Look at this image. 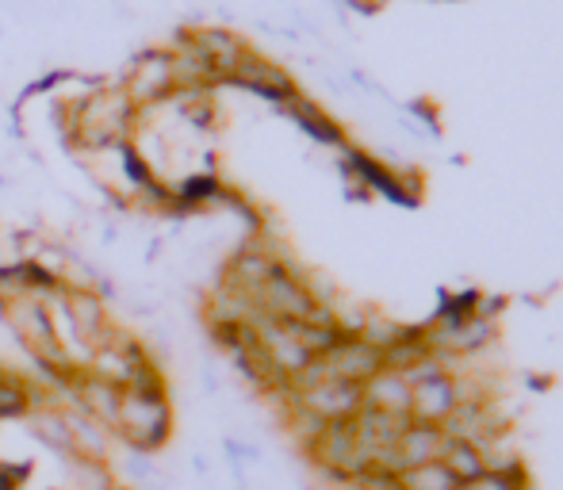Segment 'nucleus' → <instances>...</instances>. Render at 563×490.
<instances>
[{
  "label": "nucleus",
  "instance_id": "1",
  "mask_svg": "<svg viewBox=\"0 0 563 490\" xmlns=\"http://www.w3.org/2000/svg\"><path fill=\"white\" fill-rule=\"evenodd\" d=\"M112 433L139 456H154L157 448H165V441L173 437L169 391H123Z\"/></svg>",
  "mask_w": 563,
  "mask_h": 490
},
{
  "label": "nucleus",
  "instance_id": "2",
  "mask_svg": "<svg viewBox=\"0 0 563 490\" xmlns=\"http://www.w3.org/2000/svg\"><path fill=\"white\" fill-rule=\"evenodd\" d=\"M303 453H307V460L314 464V471L341 490H349L356 471L368 468V456H364V445L356 441L353 422L322 425V433L303 448Z\"/></svg>",
  "mask_w": 563,
  "mask_h": 490
},
{
  "label": "nucleus",
  "instance_id": "3",
  "mask_svg": "<svg viewBox=\"0 0 563 490\" xmlns=\"http://www.w3.org/2000/svg\"><path fill=\"white\" fill-rule=\"evenodd\" d=\"M253 307H257L261 319L307 322V319H314V311H319L322 303L314 299V291L307 288L291 268L276 265V272L268 276V280L257 288V296H253Z\"/></svg>",
  "mask_w": 563,
  "mask_h": 490
},
{
  "label": "nucleus",
  "instance_id": "4",
  "mask_svg": "<svg viewBox=\"0 0 563 490\" xmlns=\"http://www.w3.org/2000/svg\"><path fill=\"white\" fill-rule=\"evenodd\" d=\"M58 303L66 307V319H69V330H74L77 349H85V360H89V353L115 334V330L108 326L104 303H100L97 291H89V288H62Z\"/></svg>",
  "mask_w": 563,
  "mask_h": 490
},
{
  "label": "nucleus",
  "instance_id": "5",
  "mask_svg": "<svg viewBox=\"0 0 563 490\" xmlns=\"http://www.w3.org/2000/svg\"><path fill=\"white\" fill-rule=\"evenodd\" d=\"M327 379H345V383H368L376 371H384V353L368 345L364 337L345 334L330 353L314 357Z\"/></svg>",
  "mask_w": 563,
  "mask_h": 490
},
{
  "label": "nucleus",
  "instance_id": "6",
  "mask_svg": "<svg viewBox=\"0 0 563 490\" xmlns=\"http://www.w3.org/2000/svg\"><path fill=\"white\" fill-rule=\"evenodd\" d=\"M123 92L134 108H150V104H157V100H169L173 92H177V81H173V54H142L131 74H126Z\"/></svg>",
  "mask_w": 563,
  "mask_h": 490
},
{
  "label": "nucleus",
  "instance_id": "7",
  "mask_svg": "<svg viewBox=\"0 0 563 490\" xmlns=\"http://www.w3.org/2000/svg\"><path fill=\"white\" fill-rule=\"evenodd\" d=\"M460 407V379L445 371V376L422 379L410 387V422L422 425H445V417Z\"/></svg>",
  "mask_w": 563,
  "mask_h": 490
},
{
  "label": "nucleus",
  "instance_id": "8",
  "mask_svg": "<svg viewBox=\"0 0 563 490\" xmlns=\"http://www.w3.org/2000/svg\"><path fill=\"white\" fill-rule=\"evenodd\" d=\"M69 399L77 402V410L81 414H89L97 425H104L108 433L115 430V414H119V399H123V391H119L115 383H104V379L89 376V371L81 368V376L69 383Z\"/></svg>",
  "mask_w": 563,
  "mask_h": 490
},
{
  "label": "nucleus",
  "instance_id": "9",
  "mask_svg": "<svg viewBox=\"0 0 563 490\" xmlns=\"http://www.w3.org/2000/svg\"><path fill=\"white\" fill-rule=\"evenodd\" d=\"M230 81L245 85V89L257 92V97L280 100V104H288V100L296 97V85H291V77L284 74L280 66H273V62L253 58V54H245V58L238 62V69H234V74H230Z\"/></svg>",
  "mask_w": 563,
  "mask_h": 490
},
{
  "label": "nucleus",
  "instance_id": "10",
  "mask_svg": "<svg viewBox=\"0 0 563 490\" xmlns=\"http://www.w3.org/2000/svg\"><path fill=\"white\" fill-rule=\"evenodd\" d=\"M441 448H445V433H441L438 425L410 422L407 430L399 433V441H395V464H399V471L422 468V464L441 460Z\"/></svg>",
  "mask_w": 563,
  "mask_h": 490
},
{
  "label": "nucleus",
  "instance_id": "11",
  "mask_svg": "<svg viewBox=\"0 0 563 490\" xmlns=\"http://www.w3.org/2000/svg\"><path fill=\"white\" fill-rule=\"evenodd\" d=\"M361 399L372 410H387V414L410 417V383L402 379V371H376L368 383H361Z\"/></svg>",
  "mask_w": 563,
  "mask_h": 490
},
{
  "label": "nucleus",
  "instance_id": "12",
  "mask_svg": "<svg viewBox=\"0 0 563 490\" xmlns=\"http://www.w3.org/2000/svg\"><path fill=\"white\" fill-rule=\"evenodd\" d=\"M188 46H192V51L200 54L203 62H208V69L219 77V81H223V77L234 74V69H238V62L245 58L242 43H238L234 35H227V31H200V35H196Z\"/></svg>",
  "mask_w": 563,
  "mask_h": 490
},
{
  "label": "nucleus",
  "instance_id": "13",
  "mask_svg": "<svg viewBox=\"0 0 563 490\" xmlns=\"http://www.w3.org/2000/svg\"><path fill=\"white\" fill-rule=\"evenodd\" d=\"M46 407L43 394L27 383L23 376L15 371L0 368V422H12V417H27L31 410Z\"/></svg>",
  "mask_w": 563,
  "mask_h": 490
},
{
  "label": "nucleus",
  "instance_id": "14",
  "mask_svg": "<svg viewBox=\"0 0 563 490\" xmlns=\"http://www.w3.org/2000/svg\"><path fill=\"white\" fill-rule=\"evenodd\" d=\"M31 433L43 441L51 453L58 456H74V441H69V422H66V410L58 407H38L31 410Z\"/></svg>",
  "mask_w": 563,
  "mask_h": 490
},
{
  "label": "nucleus",
  "instance_id": "15",
  "mask_svg": "<svg viewBox=\"0 0 563 490\" xmlns=\"http://www.w3.org/2000/svg\"><path fill=\"white\" fill-rule=\"evenodd\" d=\"M441 464L449 468V476L456 479V483H475V479L483 476V456L475 445H467V441H449L445 437V448H441Z\"/></svg>",
  "mask_w": 563,
  "mask_h": 490
},
{
  "label": "nucleus",
  "instance_id": "16",
  "mask_svg": "<svg viewBox=\"0 0 563 490\" xmlns=\"http://www.w3.org/2000/svg\"><path fill=\"white\" fill-rule=\"evenodd\" d=\"M288 112H291V120L303 126L307 134H314L319 142H330V146H338V142H341V131L334 126V120H330V115H322L319 108L311 104V100L291 97L288 100Z\"/></svg>",
  "mask_w": 563,
  "mask_h": 490
},
{
  "label": "nucleus",
  "instance_id": "17",
  "mask_svg": "<svg viewBox=\"0 0 563 490\" xmlns=\"http://www.w3.org/2000/svg\"><path fill=\"white\" fill-rule=\"evenodd\" d=\"M452 487H456V479L449 476V468L441 460L399 471V490H452Z\"/></svg>",
  "mask_w": 563,
  "mask_h": 490
},
{
  "label": "nucleus",
  "instance_id": "18",
  "mask_svg": "<svg viewBox=\"0 0 563 490\" xmlns=\"http://www.w3.org/2000/svg\"><path fill=\"white\" fill-rule=\"evenodd\" d=\"M74 490H115L119 483L108 471V464H92V460H74Z\"/></svg>",
  "mask_w": 563,
  "mask_h": 490
},
{
  "label": "nucleus",
  "instance_id": "19",
  "mask_svg": "<svg viewBox=\"0 0 563 490\" xmlns=\"http://www.w3.org/2000/svg\"><path fill=\"white\" fill-rule=\"evenodd\" d=\"M472 490H533L529 483V471H510V476H498V471H483L479 479L472 483Z\"/></svg>",
  "mask_w": 563,
  "mask_h": 490
},
{
  "label": "nucleus",
  "instance_id": "20",
  "mask_svg": "<svg viewBox=\"0 0 563 490\" xmlns=\"http://www.w3.org/2000/svg\"><path fill=\"white\" fill-rule=\"evenodd\" d=\"M23 487V468H0V490H20Z\"/></svg>",
  "mask_w": 563,
  "mask_h": 490
},
{
  "label": "nucleus",
  "instance_id": "21",
  "mask_svg": "<svg viewBox=\"0 0 563 490\" xmlns=\"http://www.w3.org/2000/svg\"><path fill=\"white\" fill-rule=\"evenodd\" d=\"M452 490H472V483H456V487H452Z\"/></svg>",
  "mask_w": 563,
  "mask_h": 490
},
{
  "label": "nucleus",
  "instance_id": "22",
  "mask_svg": "<svg viewBox=\"0 0 563 490\" xmlns=\"http://www.w3.org/2000/svg\"><path fill=\"white\" fill-rule=\"evenodd\" d=\"M115 490H126V487H115Z\"/></svg>",
  "mask_w": 563,
  "mask_h": 490
}]
</instances>
